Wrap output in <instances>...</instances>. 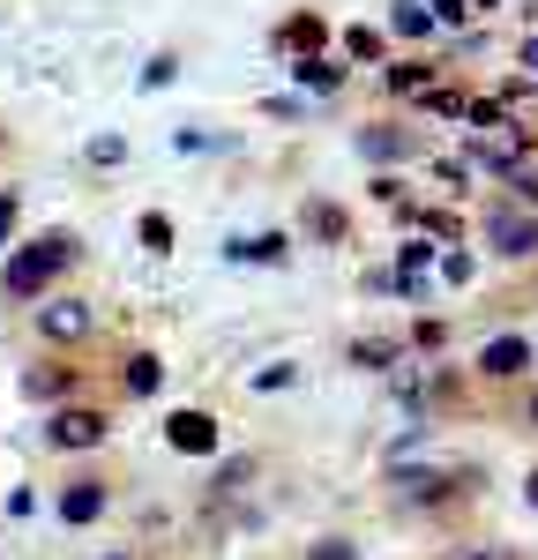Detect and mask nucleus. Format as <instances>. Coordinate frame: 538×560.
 Instances as JSON below:
<instances>
[{"label": "nucleus", "mask_w": 538, "mask_h": 560, "mask_svg": "<svg viewBox=\"0 0 538 560\" xmlns=\"http://www.w3.org/2000/svg\"><path fill=\"white\" fill-rule=\"evenodd\" d=\"M404 359V337H359L352 345V366H366V374H389Z\"/></svg>", "instance_id": "a211bd4d"}, {"label": "nucleus", "mask_w": 538, "mask_h": 560, "mask_svg": "<svg viewBox=\"0 0 538 560\" xmlns=\"http://www.w3.org/2000/svg\"><path fill=\"white\" fill-rule=\"evenodd\" d=\"M83 158H90V165H97V173H113V165L128 158V135H97V142H90Z\"/></svg>", "instance_id": "393cba45"}, {"label": "nucleus", "mask_w": 538, "mask_h": 560, "mask_svg": "<svg viewBox=\"0 0 538 560\" xmlns=\"http://www.w3.org/2000/svg\"><path fill=\"white\" fill-rule=\"evenodd\" d=\"M524 427H538V388H531V396H524Z\"/></svg>", "instance_id": "f704fd0d"}, {"label": "nucleus", "mask_w": 538, "mask_h": 560, "mask_svg": "<svg viewBox=\"0 0 538 560\" xmlns=\"http://www.w3.org/2000/svg\"><path fill=\"white\" fill-rule=\"evenodd\" d=\"M516 60H524V75L538 83V38H524V52H516Z\"/></svg>", "instance_id": "2f4dec72"}, {"label": "nucleus", "mask_w": 538, "mask_h": 560, "mask_svg": "<svg viewBox=\"0 0 538 560\" xmlns=\"http://www.w3.org/2000/svg\"><path fill=\"white\" fill-rule=\"evenodd\" d=\"M524 15H538V0H524Z\"/></svg>", "instance_id": "4c0bfd02"}, {"label": "nucleus", "mask_w": 538, "mask_h": 560, "mask_svg": "<svg viewBox=\"0 0 538 560\" xmlns=\"http://www.w3.org/2000/svg\"><path fill=\"white\" fill-rule=\"evenodd\" d=\"M516 202H531V217H538V173H516Z\"/></svg>", "instance_id": "7c9ffc66"}, {"label": "nucleus", "mask_w": 538, "mask_h": 560, "mask_svg": "<svg viewBox=\"0 0 538 560\" xmlns=\"http://www.w3.org/2000/svg\"><path fill=\"white\" fill-rule=\"evenodd\" d=\"M307 232L329 240V247H344V240H352V217L337 210V202H307Z\"/></svg>", "instance_id": "6ab92c4d"}, {"label": "nucleus", "mask_w": 538, "mask_h": 560, "mask_svg": "<svg viewBox=\"0 0 538 560\" xmlns=\"http://www.w3.org/2000/svg\"><path fill=\"white\" fill-rule=\"evenodd\" d=\"M292 382H300V366H292V359H269V366H262V374H255L247 388H262V396H277V388H292Z\"/></svg>", "instance_id": "bb28decb"}, {"label": "nucleus", "mask_w": 538, "mask_h": 560, "mask_svg": "<svg viewBox=\"0 0 538 560\" xmlns=\"http://www.w3.org/2000/svg\"><path fill=\"white\" fill-rule=\"evenodd\" d=\"M531 150H538V128H524V120H508V128L471 135L456 165H464V173H524V165H531Z\"/></svg>", "instance_id": "7ed1b4c3"}, {"label": "nucleus", "mask_w": 538, "mask_h": 560, "mask_svg": "<svg viewBox=\"0 0 538 560\" xmlns=\"http://www.w3.org/2000/svg\"><path fill=\"white\" fill-rule=\"evenodd\" d=\"M232 261H262V269H277V261H292V240H284V232H255V240H232Z\"/></svg>", "instance_id": "f3484780"}, {"label": "nucleus", "mask_w": 538, "mask_h": 560, "mask_svg": "<svg viewBox=\"0 0 538 560\" xmlns=\"http://www.w3.org/2000/svg\"><path fill=\"white\" fill-rule=\"evenodd\" d=\"M404 345H411V351H442L448 345V322H426V314H419V322L404 329Z\"/></svg>", "instance_id": "b1692460"}, {"label": "nucleus", "mask_w": 538, "mask_h": 560, "mask_svg": "<svg viewBox=\"0 0 538 560\" xmlns=\"http://www.w3.org/2000/svg\"><path fill=\"white\" fill-rule=\"evenodd\" d=\"M31 322H38V337L52 351H75V345H90V329H97V306L75 300V292H45Z\"/></svg>", "instance_id": "20e7f679"}, {"label": "nucleus", "mask_w": 538, "mask_h": 560, "mask_svg": "<svg viewBox=\"0 0 538 560\" xmlns=\"http://www.w3.org/2000/svg\"><path fill=\"white\" fill-rule=\"evenodd\" d=\"M359 158H374V165L419 158V135H411V128H397V120H374V128H359Z\"/></svg>", "instance_id": "9b49d317"}, {"label": "nucleus", "mask_w": 538, "mask_h": 560, "mask_svg": "<svg viewBox=\"0 0 538 560\" xmlns=\"http://www.w3.org/2000/svg\"><path fill=\"white\" fill-rule=\"evenodd\" d=\"M97 560H134V553H97Z\"/></svg>", "instance_id": "e433bc0d"}, {"label": "nucleus", "mask_w": 538, "mask_h": 560, "mask_svg": "<svg viewBox=\"0 0 538 560\" xmlns=\"http://www.w3.org/2000/svg\"><path fill=\"white\" fill-rule=\"evenodd\" d=\"M382 83H389V97H426V90L442 83V68H434V60H419V52H404V60L382 68Z\"/></svg>", "instance_id": "f8f14e48"}, {"label": "nucleus", "mask_w": 538, "mask_h": 560, "mask_svg": "<svg viewBox=\"0 0 538 560\" xmlns=\"http://www.w3.org/2000/svg\"><path fill=\"white\" fill-rule=\"evenodd\" d=\"M389 31H397V38H434V15H426L419 0H397V15H389Z\"/></svg>", "instance_id": "412c9836"}, {"label": "nucleus", "mask_w": 538, "mask_h": 560, "mask_svg": "<svg viewBox=\"0 0 538 560\" xmlns=\"http://www.w3.org/2000/svg\"><path fill=\"white\" fill-rule=\"evenodd\" d=\"M179 75V52H150V68H142V90H165Z\"/></svg>", "instance_id": "cd10ccee"}, {"label": "nucleus", "mask_w": 538, "mask_h": 560, "mask_svg": "<svg viewBox=\"0 0 538 560\" xmlns=\"http://www.w3.org/2000/svg\"><path fill=\"white\" fill-rule=\"evenodd\" d=\"M23 396H38V404H68L75 396V366H60V359H45L23 374Z\"/></svg>", "instance_id": "dca6fc26"}, {"label": "nucleus", "mask_w": 538, "mask_h": 560, "mask_svg": "<svg viewBox=\"0 0 538 560\" xmlns=\"http://www.w3.org/2000/svg\"><path fill=\"white\" fill-rule=\"evenodd\" d=\"M277 52H292V60H314V52H329V23H321L314 8L284 15V23H277Z\"/></svg>", "instance_id": "9d476101"}, {"label": "nucleus", "mask_w": 538, "mask_h": 560, "mask_svg": "<svg viewBox=\"0 0 538 560\" xmlns=\"http://www.w3.org/2000/svg\"><path fill=\"white\" fill-rule=\"evenodd\" d=\"M292 75H300V90H307V97H337L352 68H344L337 52H314V60H292Z\"/></svg>", "instance_id": "4468645a"}, {"label": "nucleus", "mask_w": 538, "mask_h": 560, "mask_svg": "<svg viewBox=\"0 0 538 560\" xmlns=\"http://www.w3.org/2000/svg\"><path fill=\"white\" fill-rule=\"evenodd\" d=\"M434 269H442L448 284H471V277H479V255H471V247H448V255H434Z\"/></svg>", "instance_id": "5701e85b"}, {"label": "nucleus", "mask_w": 538, "mask_h": 560, "mask_svg": "<svg viewBox=\"0 0 538 560\" xmlns=\"http://www.w3.org/2000/svg\"><path fill=\"white\" fill-rule=\"evenodd\" d=\"M487 388H508V382H524L531 374V337H487L479 345V366H471Z\"/></svg>", "instance_id": "6e6552de"}, {"label": "nucleus", "mask_w": 538, "mask_h": 560, "mask_svg": "<svg viewBox=\"0 0 538 560\" xmlns=\"http://www.w3.org/2000/svg\"><path fill=\"white\" fill-rule=\"evenodd\" d=\"M493 8H501V0H464V15H493Z\"/></svg>", "instance_id": "72a5a7b5"}, {"label": "nucleus", "mask_w": 538, "mask_h": 560, "mask_svg": "<svg viewBox=\"0 0 538 560\" xmlns=\"http://www.w3.org/2000/svg\"><path fill=\"white\" fill-rule=\"evenodd\" d=\"M307 560H359V546H352V538H321Z\"/></svg>", "instance_id": "c85d7f7f"}, {"label": "nucleus", "mask_w": 538, "mask_h": 560, "mask_svg": "<svg viewBox=\"0 0 538 560\" xmlns=\"http://www.w3.org/2000/svg\"><path fill=\"white\" fill-rule=\"evenodd\" d=\"M75 261H83V240H75V232H38V240H23L15 255L0 261V300H8V306L45 300Z\"/></svg>", "instance_id": "f257e3e1"}, {"label": "nucleus", "mask_w": 538, "mask_h": 560, "mask_svg": "<svg viewBox=\"0 0 538 560\" xmlns=\"http://www.w3.org/2000/svg\"><path fill=\"white\" fill-rule=\"evenodd\" d=\"M337 60H344V68L382 60V31H374V23H352V31H344V45H337Z\"/></svg>", "instance_id": "aec40b11"}, {"label": "nucleus", "mask_w": 538, "mask_h": 560, "mask_svg": "<svg viewBox=\"0 0 538 560\" xmlns=\"http://www.w3.org/2000/svg\"><path fill=\"white\" fill-rule=\"evenodd\" d=\"M426 277H434V247H404L397 269H389V292H397V300H419Z\"/></svg>", "instance_id": "2eb2a0df"}, {"label": "nucleus", "mask_w": 538, "mask_h": 560, "mask_svg": "<svg viewBox=\"0 0 538 560\" xmlns=\"http://www.w3.org/2000/svg\"><path fill=\"white\" fill-rule=\"evenodd\" d=\"M157 388H165V359H157V351H128V359H120V396L142 404V396H157Z\"/></svg>", "instance_id": "ddd939ff"}, {"label": "nucleus", "mask_w": 538, "mask_h": 560, "mask_svg": "<svg viewBox=\"0 0 538 560\" xmlns=\"http://www.w3.org/2000/svg\"><path fill=\"white\" fill-rule=\"evenodd\" d=\"M105 509H113V478H68L60 493H52V516L68 523V530H90V523H105Z\"/></svg>", "instance_id": "0eeeda50"}, {"label": "nucleus", "mask_w": 538, "mask_h": 560, "mask_svg": "<svg viewBox=\"0 0 538 560\" xmlns=\"http://www.w3.org/2000/svg\"><path fill=\"white\" fill-rule=\"evenodd\" d=\"M389 486H397V509H426V516H442V509H456L471 493L464 471H397Z\"/></svg>", "instance_id": "39448f33"}, {"label": "nucleus", "mask_w": 538, "mask_h": 560, "mask_svg": "<svg viewBox=\"0 0 538 560\" xmlns=\"http://www.w3.org/2000/svg\"><path fill=\"white\" fill-rule=\"evenodd\" d=\"M134 232H142V247H150V255H165V247H173V217H165V210H150Z\"/></svg>", "instance_id": "a878e982"}, {"label": "nucleus", "mask_w": 538, "mask_h": 560, "mask_svg": "<svg viewBox=\"0 0 538 560\" xmlns=\"http://www.w3.org/2000/svg\"><path fill=\"white\" fill-rule=\"evenodd\" d=\"M524 501H531V509H538V464H531V478H524Z\"/></svg>", "instance_id": "c9c22d12"}, {"label": "nucleus", "mask_w": 538, "mask_h": 560, "mask_svg": "<svg viewBox=\"0 0 538 560\" xmlns=\"http://www.w3.org/2000/svg\"><path fill=\"white\" fill-rule=\"evenodd\" d=\"M165 448H179V456H218V411H173L165 419Z\"/></svg>", "instance_id": "1a4fd4ad"}, {"label": "nucleus", "mask_w": 538, "mask_h": 560, "mask_svg": "<svg viewBox=\"0 0 538 560\" xmlns=\"http://www.w3.org/2000/svg\"><path fill=\"white\" fill-rule=\"evenodd\" d=\"M15 217H23V202H15V195H0V247L15 240Z\"/></svg>", "instance_id": "c756f323"}, {"label": "nucleus", "mask_w": 538, "mask_h": 560, "mask_svg": "<svg viewBox=\"0 0 538 560\" xmlns=\"http://www.w3.org/2000/svg\"><path fill=\"white\" fill-rule=\"evenodd\" d=\"M456 560H501V553H493V546H464Z\"/></svg>", "instance_id": "473e14b6"}, {"label": "nucleus", "mask_w": 538, "mask_h": 560, "mask_svg": "<svg viewBox=\"0 0 538 560\" xmlns=\"http://www.w3.org/2000/svg\"><path fill=\"white\" fill-rule=\"evenodd\" d=\"M419 105H426L434 120H464V90H456V83H434L426 97H419Z\"/></svg>", "instance_id": "4be33fe9"}, {"label": "nucleus", "mask_w": 538, "mask_h": 560, "mask_svg": "<svg viewBox=\"0 0 538 560\" xmlns=\"http://www.w3.org/2000/svg\"><path fill=\"white\" fill-rule=\"evenodd\" d=\"M105 441H113V411L90 404V396H68V404L45 411V448H60V456H90Z\"/></svg>", "instance_id": "f03ea898"}, {"label": "nucleus", "mask_w": 538, "mask_h": 560, "mask_svg": "<svg viewBox=\"0 0 538 560\" xmlns=\"http://www.w3.org/2000/svg\"><path fill=\"white\" fill-rule=\"evenodd\" d=\"M487 247L501 261H531L538 255V217L516 210V202H493L487 210Z\"/></svg>", "instance_id": "423d86ee"}]
</instances>
